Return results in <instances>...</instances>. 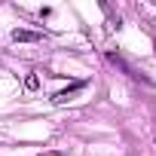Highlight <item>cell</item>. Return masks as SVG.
Masks as SVG:
<instances>
[{
    "mask_svg": "<svg viewBox=\"0 0 156 156\" xmlns=\"http://www.w3.org/2000/svg\"><path fill=\"white\" fill-rule=\"evenodd\" d=\"M12 40H16V43H40L43 34H40V31H28V28H16V31H12Z\"/></svg>",
    "mask_w": 156,
    "mask_h": 156,
    "instance_id": "cell-2",
    "label": "cell"
},
{
    "mask_svg": "<svg viewBox=\"0 0 156 156\" xmlns=\"http://www.w3.org/2000/svg\"><path fill=\"white\" fill-rule=\"evenodd\" d=\"M83 89H86V80H76V83H70L67 89L55 92V95H52V101H55V104H64V101H70V98H73L76 92H83Z\"/></svg>",
    "mask_w": 156,
    "mask_h": 156,
    "instance_id": "cell-1",
    "label": "cell"
},
{
    "mask_svg": "<svg viewBox=\"0 0 156 156\" xmlns=\"http://www.w3.org/2000/svg\"><path fill=\"white\" fill-rule=\"evenodd\" d=\"M25 89H31V92L40 89V76H37V73H28V76H25Z\"/></svg>",
    "mask_w": 156,
    "mask_h": 156,
    "instance_id": "cell-4",
    "label": "cell"
},
{
    "mask_svg": "<svg viewBox=\"0 0 156 156\" xmlns=\"http://www.w3.org/2000/svg\"><path fill=\"white\" fill-rule=\"evenodd\" d=\"M107 61H110V64H116V67H119L122 73H132V67H129V64H126V61H122V58H119L116 52H107Z\"/></svg>",
    "mask_w": 156,
    "mask_h": 156,
    "instance_id": "cell-3",
    "label": "cell"
}]
</instances>
